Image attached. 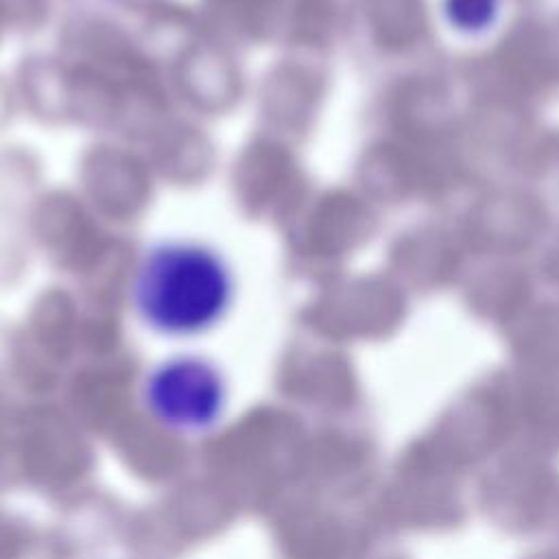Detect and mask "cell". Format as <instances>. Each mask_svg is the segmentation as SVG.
I'll return each mask as SVG.
<instances>
[{
  "instance_id": "obj_1",
  "label": "cell",
  "mask_w": 559,
  "mask_h": 559,
  "mask_svg": "<svg viewBox=\"0 0 559 559\" xmlns=\"http://www.w3.org/2000/svg\"><path fill=\"white\" fill-rule=\"evenodd\" d=\"M234 299L227 262L207 245L168 240L151 247L135 271L138 317L164 336H197L223 321Z\"/></svg>"
},
{
  "instance_id": "obj_2",
  "label": "cell",
  "mask_w": 559,
  "mask_h": 559,
  "mask_svg": "<svg viewBox=\"0 0 559 559\" xmlns=\"http://www.w3.org/2000/svg\"><path fill=\"white\" fill-rule=\"evenodd\" d=\"M229 389L216 362L199 354H177L157 362L142 380V404L162 428L203 435L221 424Z\"/></svg>"
},
{
  "instance_id": "obj_3",
  "label": "cell",
  "mask_w": 559,
  "mask_h": 559,
  "mask_svg": "<svg viewBox=\"0 0 559 559\" xmlns=\"http://www.w3.org/2000/svg\"><path fill=\"white\" fill-rule=\"evenodd\" d=\"M443 13L452 28L478 35L498 20L500 0H443Z\"/></svg>"
}]
</instances>
